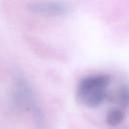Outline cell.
I'll return each instance as SVG.
<instances>
[{"instance_id":"cell-1","label":"cell","mask_w":129,"mask_h":129,"mask_svg":"<svg viewBox=\"0 0 129 129\" xmlns=\"http://www.w3.org/2000/svg\"><path fill=\"white\" fill-rule=\"evenodd\" d=\"M11 99L16 109L31 115L37 129H44V118L36 96L29 83L22 77L14 80L11 89Z\"/></svg>"},{"instance_id":"cell-2","label":"cell","mask_w":129,"mask_h":129,"mask_svg":"<svg viewBox=\"0 0 129 129\" xmlns=\"http://www.w3.org/2000/svg\"><path fill=\"white\" fill-rule=\"evenodd\" d=\"M111 79L106 74L90 75L80 81L77 87V98L85 106L96 108L107 97V88Z\"/></svg>"},{"instance_id":"cell-3","label":"cell","mask_w":129,"mask_h":129,"mask_svg":"<svg viewBox=\"0 0 129 129\" xmlns=\"http://www.w3.org/2000/svg\"><path fill=\"white\" fill-rule=\"evenodd\" d=\"M30 10L41 15L47 16H60L64 15L69 11L68 5L62 1H39L30 4Z\"/></svg>"},{"instance_id":"cell-4","label":"cell","mask_w":129,"mask_h":129,"mask_svg":"<svg viewBox=\"0 0 129 129\" xmlns=\"http://www.w3.org/2000/svg\"><path fill=\"white\" fill-rule=\"evenodd\" d=\"M125 118V115H124V112L121 110V109H118V108H114L112 110H110L108 113H107V116H106V122L108 125L110 126H117L119 124H121L123 122Z\"/></svg>"},{"instance_id":"cell-5","label":"cell","mask_w":129,"mask_h":129,"mask_svg":"<svg viewBox=\"0 0 129 129\" xmlns=\"http://www.w3.org/2000/svg\"><path fill=\"white\" fill-rule=\"evenodd\" d=\"M118 102L124 108L129 107V85L124 84L120 87L118 92Z\"/></svg>"}]
</instances>
